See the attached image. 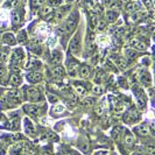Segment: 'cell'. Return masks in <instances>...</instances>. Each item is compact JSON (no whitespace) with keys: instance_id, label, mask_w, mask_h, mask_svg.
I'll return each instance as SVG.
<instances>
[{"instance_id":"obj_1","label":"cell","mask_w":155,"mask_h":155,"mask_svg":"<svg viewBox=\"0 0 155 155\" xmlns=\"http://www.w3.org/2000/svg\"><path fill=\"white\" fill-rule=\"evenodd\" d=\"M77 22H78V14H77V12H74V13L67 19V21L58 28V33H60L61 35L70 34L71 31H74V29L76 28Z\"/></svg>"},{"instance_id":"obj_2","label":"cell","mask_w":155,"mask_h":155,"mask_svg":"<svg viewBox=\"0 0 155 155\" xmlns=\"http://www.w3.org/2000/svg\"><path fill=\"white\" fill-rule=\"evenodd\" d=\"M81 46H82V36H81V33L78 31L77 34L72 38V40L70 41L69 51L72 55H78L81 51Z\"/></svg>"},{"instance_id":"obj_3","label":"cell","mask_w":155,"mask_h":155,"mask_svg":"<svg viewBox=\"0 0 155 155\" xmlns=\"http://www.w3.org/2000/svg\"><path fill=\"white\" fill-rule=\"evenodd\" d=\"M25 60V54H23L22 49H16L13 51V55H12V58H11V65L14 68V67H19L21 65V63L23 62Z\"/></svg>"},{"instance_id":"obj_4","label":"cell","mask_w":155,"mask_h":155,"mask_svg":"<svg viewBox=\"0 0 155 155\" xmlns=\"http://www.w3.org/2000/svg\"><path fill=\"white\" fill-rule=\"evenodd\" d=\"M133 91H134V94L137 97V103H138V106L140 109H142L145 105H146V94L145 92L140 89L139 86H134L133 87Z\"/></svg>"},{"instance_id":"obj_5","label":"cell","mask_w":155,"mask_h":155,"mask_svg":"<svg viewBox=\"0 0 155 155\" xmlns=\"http://www.w3.org/2000/svg\"><path fill=\"white\" fill-rule=\"evenodd\" d=\"M26 98L31 101H38L41 98V92L36 87H28L27 93H26Z\"/></svg>"},{"instance_id":"obj_6","label":"cell","mask_w":155,"mask_h":155,"mask_svg":"<svg viewBox=\"0 0 155 155\" xmlns=\"http://www.w3.org/2000/svg\"><path fill=\"white\" fill-rule=\"evenodd\" d=\"M139 119H140V114L135 109H131L130 111H127V113L125 114V121L128 123V124H134Z\"/></svg>"},{"instance_id":"obj_7","label":"cell","mask_w":155,"mask_h":155,"mask_svg":"<svg viewBox=\"0 0 155 155\" xmlns=\"http://www.w3.org/2000/svg\"><path fill=\"white\" fill-rule=\"evenodd\" d=\"M130 46L134 48L135 50H145L147 49V43L145 41H142L139 38H132L130 40Z\"/></svg>"},{"instance_id":"obj_8","label":"cell","mask_w":155,"mask_h":155,"mask_svg":"<svg viewBox=\"0 0 155 155\" xmlns=\"http://www.w3.org/2000/svg\"><path fill=\"white\" fill-rule=\"evenodd\" d=\"M28 149V146L26 143H16L11 148V154L12 155H26V152Z\"/></svg>"},{"instance_id":"obj_9","label":"cell","mask_w":155,"mask_h":155,"mask_svg":"<svg viewBox=\"0 0 155 155\" xmlns=\"http://www.w3.org/2000/svg\"><path fill=\"white\" fill-rule=\"evenodd\" d=\"M123 137H124L125 146L128 148H132L134 146V143H135V139H134V137L132 135V133L130 132V131H125Z\"/></svg>"},{"instance_id":"obj_10","label":"cell","mask_w":155,"mask_h":155,"mask_svg":"<svg viewBox=\"0 0 155 155\" xmlns=\"http://www.w3.org/2000/svg\"><path fill=\"white\" fill-rule=\"evenodd\" d=\"M23 110L26 111V113H27V114H29L31 117H38L39 116V113H40V109L36 106V105H34V104L25 105Z\"/></svg>"},{"instance_id":"obj_11","label":"cell","mask_w":155,"mask_h":155,"mask_svg":"<svg viewBox=\"0 0 155 155\" xmlns=\"http://www.w3.org/2000/svg\"><path fill=\"white\" fill-rule=\"evenodd\" d=\"M78 69H79V63L77 61H75V60L69 61V63H68V70H69L70 76H72V77L77 76Z\"/></svg>"},{"instance_id":"obj_12","label":"cell","mask_w":155,"mask_h":155,"mask_svg":"<svg viewBox=\"0 0 155 155\" xmlns=\"http://www.w3.org/2000/svg\"><path fill=\"white\" fill-rule=\"evenodd\" d=\"M91 72H92V71H91V68H90L89 65H85V64H84V65L79 67L77 75L81 78H84V79H85V78H89L91 76Z\"/></svg>"},{"instance_id":"obj_13","label":"cell","mask_w":155,"mask_h":155,"mask_svg":"<svg viewBox=\"0 0 155 155\" xmlns=\"http://www.w3.org/2000/svg\"><path fill=\"white\" fill-rule=\"evenodd\" d=\"M8 101H11L13 104H19L21 101V97H20V92L18 90H12L8 92Z\"/></svg>"},{"instance_id":"obj_14","label":"cell","mask_w":155,"mask_h":155,"mask_svg":"<svg viewBox=\"0 0 155 155\" xmlns=\"http://www.w3.org/2000/svg\"><path fill=\"white\" fill-rule=\"evenodd\" d=\"M27 79L31 82V83H39L40 81L42 79V74L38 72V71H31L27 75Z\"/></svg>"},{"instance_id":"obj_15","label":"cell","mask_w":155,"mask_h":155,"mask_svg":"<svg viewBox=\"0 0 155 155\" xmlns=\"http://www.w3.org/2000/svg\"><path fill=\"white\" fill-rule=\"evenodd\" d=\"M134 131H135V133H137L139 137H146L148 133H149V128H148L147 124H142V125H140V126H137Z\"/></svg>"},{"instance_id":"obj_16","label":"cell","mask_w":155,"mask_h":155,"mask_svg":"<svg viewBox=\"0 0 155 155\" xmlns=\"http://www.w3.org/2000/svg\"><path fill=\"white\" fill-rule=\"evenodd\" d=\"M9 83H11V85H13V86H18L21 83V77H20V75L18 74V70H14V71L12 72V75H11V77H9Z\"/></svg>"},{"instance_id":"obj_17","label":"cell","mask_w":155,"mask_h":155,"mask_svg":"<svg viewBox=\"0 0 155 155\" xmlns=\"http://www.w3.org/2000/svg\"><path fill=\"white\" fill-rule=\"evenodd\" d=\"M104 2H105V6L109 9H113V11H117L121 5L119 0H104Z\"/></svg>"},{"instance_id":"obj_18","label":"cell","mask_w":155,"mask_h":155,"mask_svg":"<svg viewBox=\"0 0 155 155\" xmlns=\"http://www.w3.org/2000/svg\"><path fill=\"white\" fill-rule=\"evenodd\" d=\"M140 81H141V83L143 84V85H150V83H152V77H150V75L148 74L147 71H143V72H141L140 74Z\"/></svg>"},{"instance_id":"obj_19","label":"cell","mask_w":155,"mask_h":155,"mask_svg":"<svg viewBox=\"0 0 155 155\" xmlns=\"http://www.w3.org/2000/svg\"><path fill=\"white\" fill-rule=\"evenodd\" d=\"M2 41L5 42V43H7L8 46H13V45H15V38H14V35L12 34V33H6V34H4V36H2Z\"/></svg>"},{"instance_id":"obj_20","label":"cell","mask_w":155,"mask_h":155,"mask_svg":"<svg viewBox=\"0 0 155 155\" xmlns=\"http://www.w3.org/2000/svg\"><path fill=\"white\" fill-rule=\"evenodd\" d=\"M7 82V69L4 64H0V84H6Z\"/></svg>"},{"instance_id":"obj_21","label":"cell","mask_w":155,"mask_h":155,"mask_svg":"<svg viewBox=\"0 0 155 155\" xmlns=\"http://www.w3.org/2000/svg\"><path fill=\"white\" fill-rule=\"evenodd\" d=\"M25 127H26L25 132L27 133L28 135H31V137H33V138H34V135H35V130H34V126H33V124H31L28 119H26V120H25Z\"/></svg>"},{"instance_id":"obj_22","label":"cell","mask_w":155,"mask_h":155,"mask_svg":"<svg viewBox=\"0 0 155 155\" xmlns=\"http://www.w3.org/2000/svg\"><path fill=\"white\" fill-rule=\"evenodd\" d=\"M118 16H119V13H118L117 11L109 9V11L106 12V19H107V21H109L110 23L114 22L117 19H118Z\"/></svg>"},{"instance_id":"obj_23","label":"cell","mask_w":155,"mask_h":155,"mask_svg":"<svg viewBox=\"0 0 155 155\" xmlns=\"http://www.w3.org/2000/svg\"><path fill=\"white\" fill-rule=\"evenodd\" d=\"M7 128H11V130H18L20 127V120H19V117L16 118H12L9 120V123H7Z\"/></svg>"},{"instance_id":"obj_24","label":"cell","mask_w":155,"mask_h":155,"mask_svg":"<svg viewBox=\"0 0 155 155\" xmlns=\"http://www.w3.org/2000/svg\"><path fill=\"white\" fill-rule=\"evenodd\" d=\"M4 139L7 142H16L22 139V135L21 134H8V135H4Z\"/></svg>"},{"instance_id":"obj_25","label":"cell","mask_w":155,"mask_h":155,"mask_svg":"<svg viewBox=\"0 0 155 155\" xmlns=\"http://www.w3.org/2000/svg\"><path fill=\"white\" fill-rule=\"evenodd\" d=\"M75 90L81 96H85L86 93H87V89L82 83H75Z\"/></svg>"},{"instance_id":"obj_26","label":"cell","mask_w":155,"mask_h":155,"mask_svg":"<svg viewBox=\"0 0 155 155\" xmlns=\"http://www.w3.org/2000/svg\"><path fill=\"white\" fill-rule=\"evenodd\" d=\"M125 56H126L128 60H134L135 57L139 56V53H138L135 49H126V50H125Z\"/></svg>"},{"instance_id":"obj_27","label":"cell","mask_w":155,"mask_h":155,"mask_svg":"<svg viewBox=\"0 0 155 155\" xmlns=\"http://www.w3.org/2000/svg\"><path fill=\"white\" fill-rule=\"evenodd\" d=\"M146 16V14L143 13V12H134L133 13V15L131 16V20L132 21H134V22H137V21H140V20H142L143 18Z\"/></svg>"},{"instance_id":"obj_28","label":"cell","mask_w":155,"mask_h":155,"mask_svg":"<svg viewBox=\"0 0 155 155\" xmlns=\"http://www.w3.org/2000/svg\"><path fill=\"white\" fill-rule=\"evenodd\" d=\"M64 69L62 67H56L54 70H53V75H54L55 78H62L64 76Z\"/></svg>"},{"instance_id":"obj_29","label":"cell","mask_w":155,"mask_h":155,"mask_svg":"<svg viewBox=\"0 0 155 155\" xmlns=\"http://www.w3.org/2000/svg\"><path fill=\"white\" fill-rule=\"evenodd\" d=\"M51 12H53V7H50L49 5H46V6H43V7L40 9V15L47 16V15H49Z\"/></svg>"},{"instance_id":"obj_30","label":"cell","mask_w":155,"mask_h":155,"mask_svg":"<svg viewBox=\"0 0 155 155\" xmlns=\"http://www.w3.org/2000/svg\"><path fill=\"white\" fill-rule=\"evenodd\" d=\"M116 64L121 70H124V69H126V68H127V61H126L125 58H123V57H117Z\"/></svg>"},{"instance_id":"obj_31","label":"cell","mask_w":155,"mask_h":155,"mask_svg":"<svg viewBox=\"0 0 155 155\" xmlns=\"http://www.w3.org/2000/svg\"><path fill=\"white\" fill-rule=\"evenodd\" d=\"M139 8H140L139 5H138L137 2H130V4H127V6H126V11L130 12V13H134V12H137Z\"/></svg>"},{"instance_id":"obj_32","label":"cell","mask_w":155,"mask_h":155,"mask_svg":"<svg viewBox=\"0 0 155 155\" xmlns=\"http://www.w3.org/2000/svg\"><path fill=\"white\" fill-rule=\"evenodd\" d=\"M121 133H123V128H121L120 126H117L116 128L112 131V137H113L116 140H119L120 139V137L123 135Z\"/></svg>"},{"instance_id":"obj_33","label":"cell","mask_w":155,"mask_h":155,"mask_svg":"<svg viewBox=\"0 0 155 155\" xmlns=\"http://www.w3.org/2000/svg\"><path fill=\"white\" fill-rule=\"evenodd\" d=\"M8 56V48L7 47L0 46V61H5Z\"/></svg>"},{"instance_id":"obj_34","label":"cell","mask_w":155,"mask_h":155,"mask_svg":"<svg viewBox=\"0 0 155 155\" xmlns=\"http://www.w3.org/2000/svg\"><path fill=\"white\" fill-rule=\"evenodd\" d=\"M104 77H105V72H104L103 70H98V71L96 72V77H94V81H96L97 83H101V82L104 81Z\"/></svg>"},{"instance_id":"obj_35","label":"cell","mask_w":155,"mask_h":155,"mask_svg":"<svg viewBox=\"0 0 155 155\" xmlns=\"http://www.w3.org/2000/svg\"><path fill=\"white\" fill-rule=\"evenodd\" d=\"M62 61V55H61V53L60 51H54L53 53V58H51V62L54 63H60Z\"/></svg>"},{"instance_id":"obj_36","label":"cell","mask_w":155,"mask_h":155,"mask_svg":"<svg viewBox=\"0 0 155 155\" xmlns=\"http://www.w3.org/2000/svg\"><path fill=\"white\" fill-rule=\"evenodd\" d=\"M63 111H64V107H63L62 105H56L54 109L51 110V114L57 116V114H61Z\"/></svg>"},{"instance_id":"obj_37","label":"cell","mask_w":155,"mask_h":155,"mask_svg":"<svg viewBox=\"0 0 155 155\" xmlns=\"http://www.w3.org/2000/svg\"><path fill=\"white\" fill-rule=\"evenodd\" d=\"M45 1H46V0H33V1H31V7L33 8L41 7V6L45 4Z\"/></svg>"},{"instance_id":"obj_38","label":"cell","mask_w":155,"mask_h":155,"mask_svg":"<svg viewBox=\"0 0 155 155\" xmlns=\"http://www.w3.org/2000/svg\"><path fill=\"white\" fill-rule=\"evenodd\" d=\"M50 7H58L62 4V0H48Z\"/></svg>"},{"instance_id":"obj_39","label":"cell","mask_w":155,"mask_h":155,"mask_svg":"<svg viewBox=\"0 0 155 155\" xmlns=\"http://www.w3.org/2000/svg\"><path fill=\"white\" fill-rule=\"evenodd\" d=\"M26 40H27L26 33H25V31H20V34H19V36H18V41H19L20 43H23Z\"/></svg>"},{"instance_id":"obj_40","label":"cell","mask_w":155,"mask_h":155,"mask_svg":"<svg viewBox=\"0 0 155 155\" xmlns=\"http://www.w3.org/2000/svg\"><path fill=\"white\" fill-rule=\"evenodd\" d=\"M84 5L89 8H93L96 6V0H85L84 1Z\"/></svg>"},{"instance_id":"obj_41","label":"cell","mask_w":155,"mask_h":155,"mask_svg":"<svg viewBox=\"0 0 155 155\" xmlns=\"http://www.w3.org/2000/svg\"><path fill=\"white\" fill-rule=\"evenodd\" d=\"M93 98H85V99H83V105L84 106H90V105H92L93 104Z\"/></svg>"},{"instance_id":"obj_42","label":"cell","mask_w":155,"mask_h":155,"mask_svg":"<svg viewBox=\"0 0 155 155\" xmlns=\"http://www.w3.org/2000/svg\"><path fill=\"white\" fill-rule=\"evenodd\" d=\"M7 18H8L7 12H5V11H0V21H6Z\"/></svg>"},{"instance_id":"obj_43","label":"cell","mask_w":155,"mask_h":155,"mask_svg":"<svg viewBox=\"0 0 155 155\" xmlns=\"http://www.w3.org/2000/svg\"><path fill=\"white\" fill-rule=\"evenodd\" d=\"M92 92L94 93V94H101V93H103V87L99 86V85L94 86V87H93V90H92Z\"/></svg>"},{"instance_id":"obj_44","label":"cell","mask_w":155,"mask_h":155,"mask_svg":"<svg viewBox=\"0 0 155 155\" xmlns=\"http://www.w3.org/2000/svg\"><path fill=\"white\" fill-rule=\"evenodd\" d=\"M98 42L101 43V46H104V45H106V43H109V39H107L106 36H101V38L98 39Z\"/></svg>"},{"instance_id":"obj_45","label":"cell","mask_w":155,"mask_h":155,"mask_svg":"<svg viewBox=\"0 0 155 155\" xmlns=\"http://www.w3.org/2000/svg\"><path fill=\"white\" fill-rule=\"evenodd\" d=\"M58 155H78L76 152L74 150H63L61 153H58Z\"/></svg>"},{"instance_id":"obj_46","label":"cell","mask_w":155,"mask_h":155,"mask_svg":"<svg viewBox=\"0 0 155 155\" xmlns=\"http://www.w3.org/2000/svg\"><path fill=\"white\" fill-rule=\"evenodd\" d=\"M13 22H14V25H18L20 22V14L18 12H15L14 15H13Z\"/></svg>"},{"instance_id":"obj_47","label":"cell","mask_w":155,"mask_h":155,"mask_svg":"<svg viewBox=\"0 0 155 155\" xmlns=\"http://www.w3.org/2000/svg\"><path fill=\"white\" fill-rule=\"evenodd\" d=\"M97 25H98L97 27H98L99 29H104L105 26H106V22H105L104 20H98V21H97Z\"/></svg>"},{"instance_id":"obj_48","label":"cell","mask_w":155,"mask_h":155,"mask_svg":"<svg viewBox=\"0 0 155 155\" xmlns=\"http://www.w3.org/2000/svg\"><path fill=\"white\" fill-rule=\"evenodd\" d=\"M147 153L149 155H154L155 154V149L153 145H148L147 146Z\"/></svg>"},{"instance_id":"obj_49","label":"cell","mask_w":155,"mask_h":155,"mask_svg":"<svg viewBox=\"0 0 155 155\" xmlns=\"http://www.w3.org/2000/svg\"><path fill=\"white\" fill-rule=\"evenodd\" d=\"M106 68H107L109 70H112V71H116V70H117L116 67L112 64V62H111V61H107V63H106Z\"/></svg>"},{"instance_id":"obj_50","label":"cell","mask_w":155,"mask_h":155,"mask_svg":"<svg viewBox=\"0 0 155 155\" xmlns=\"http://www.w3.org/2000/svg\"><path fill=\"white\" fill-rule=\"evenodd\" d=\"M6 153V146L0 142V155H4Z\"/></svg>"},{"instance_id":"obj_51","label":"cell","mask_w":155,"mask_h":155,"mask_svg":"<svg viewBox=\"0 0 155 155\" xmlns=\"http://www.w3.org/2000/svg\"><path fill=\"white\" fill-rule=\"evenodd\" d=\"M143 4L147 6L148 8L153 7V4H152V0H143Z\"/></svg>"},{"instance_id":"obj_52","label":"cell","mask_w":155,"mask_h":155,"mask_svg":"<svg viewBox=\"0 0 155 155\" xmlns=\"http://www.w3.org/2000/svg\"><path fill=\"white\" fill-rule=\"evenodd\" d=\"M41 155H51V153H50V152H48V150H43V152L41 153Z\"/></svg>"},{"instance_id":"obj_53","label":"cell","mask_w":155,"mask_h":155,"mask_svg":"<svg viewBox=\"0 0 155 155\" xmlns=\"http://www.w3.org/2000/svg\"><path fill=\"white\" fill-rule=\"evenodd\" d=\"M2 119H5V118H4V116H2V114H0V120H2Z\"/></svg>"},{"instance_id":"obj_54","label":"cell","mask_w":155,"mask_h":155,"mask_svg":"<svg viewBox=\"0 0 155 155\" xmlns=\"http://www.w3.org/2000/svg\"><path fill=\"white\" fill-rule=\"evenodd\" d=\"M1 93H2V90H1V89H0V96H1Z\"/></svg>"},{"instance_id":"obj_55","label":"cell","mask_w":155,"mask_h":155,"mask_svg":"<svg viewBox=\"0 0 155 155\" xmlns=\"http://www.w3.org/2000/svg\"><path fill=\"white\" fill-rule=\"evenodd\" d=\"M68 1H71V0H68Z\"/></svg>"}]
</instances>
